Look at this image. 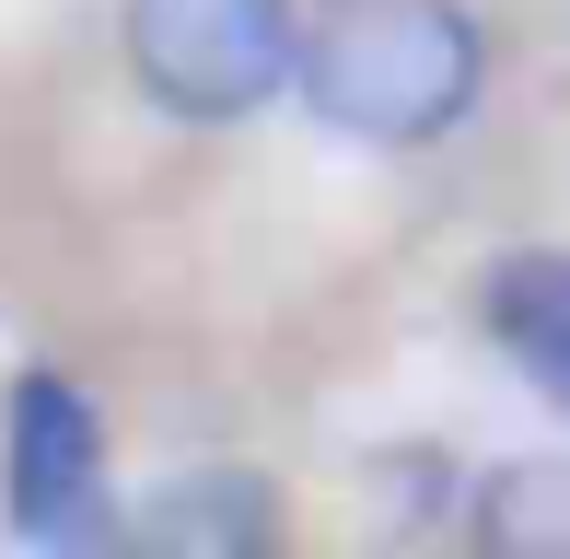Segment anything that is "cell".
I'll use <instances>...</instances> for the list:
<instances>
[{
  "label": "cell",
  "instance_id": "cell-3",
  "mask_svg": "<svg viewBox=\"0 0 570 559\" xmlns=\"http://www.w3.org/2000/svg\"><path fill=\"white\" fill-rule=\"evenodd\" d=\"M0 501H12V537H36V548H94L106 537V420H94V396L70 373H12Z\"/></svg>",
  "mask_w": 570,
  "mask_h": 559
},
{
  "label": "cell",
  "instance_id": "cell-4",
  "mask_svg": "<svg viewBox=\"0 0 570 559\" xmlns=\"http://www.w3.org/2000/svg\"><path fill=\"white\" fill-rule=\"evenodd\" d=\"M268 537H279V501L245 467H187L175 490L140 501V548H164V559H256Z\"/></svg>",
  "mask_w": 570,
  "mask_h": 559
},
{
  "label": "cell",
  "instance_id": "cell-5",
  "mask_svg": "<svg viewBox=\"0 0 570 559\" xmlns=\"http://www.w3.org/2000/svg\"><path fill=\"white\" fill-rule=\"evenodd\" d=\"M478 315H489V339H501V362L524 373L548 409H570V257H548V245L501 257L489 292H478Z\"/></svg>",
  "mask_w": 570,
  "mask_h": 559
},
{
  "label": "cell",
  "instance_id": "cell-6",
  "mask_svg": "<svg viewBox=\"0 0 570 559\" xmlns=\"http://www.w3.org/2000/svg\"><path fill=\"white\" fill-rule=\"evenodd\" d=\"M478 537L501 559H570V467L559 454H512L478 490Z\"/></svg>",
  "mask_w": 570,
  "mask_h": 559
},
{
  "label": "cell",
  "instance_id": "cell-1",
  "mask_svg": "<svg viewBox=\"0 0 570 559\" xmlns=\"http://www.w3.org/2000/svg\"><path fill=\"white\" fill-rule=\"evenodd\" d=\"M292 82L338 140L420 151V140H454L478 117L489 36L465 0H315Z\"/></svg>",
  "mask_w": 570,
  "mask_h": 559
},
{
  "label": "cell",
  "instance_id": "cell-2",
  "mask_svg": "<svg viewBox=\"0 0 570 559\" xmlns=\"http://www.w3.org/2000/svg\"><path fill=\"white\" fill-rule=\"evenodd\" d=\"M303 12L292 0H128V82L187 129H233L292 94Z\"/></svg>",
  "mask_w": 570,
  "mask_h": 559
}]
</instances>
